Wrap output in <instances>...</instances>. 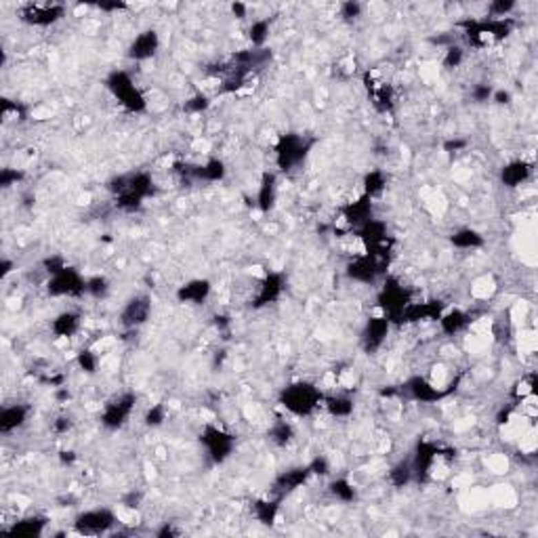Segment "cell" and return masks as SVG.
<instances>
[{"label":"cell","mask_w":538,"mask_h":538,"mask_svg":"<svg viewBox=\"0 0 538 538\" xmlns=\"http://www.w3.org/2000/svg\"><path fill=\"white\" fill-rule=\"evenodd\" d=\"M107 189L116 196L118 209L124 213L139 211L145 198L154 192V179L147 173H135L127 177H116L107 183Z\"/></svg>","instance_id":"6da1fadb"},{"label":"cell","mask_w":538,"mask_h":538,"mask_svg":"<svg viewBox=\"0 0 538 538\" xmlns=\"http://www.w3.org/2000/svg\"><path fill=\"white\" fill-rule=\"evenodd\" d=\"M105 87L110 89V93L120 101V105L127 112L141 114V112L147 110V101H145L143 93L135 87L131 74H127L124 70H114L105 78Z\"/></svg>","instance_id":"7a4b0ae2"},{"label":"cell","mask_w":538,"mask_h":538,"mask_svg":"<svg viewBox=\"0 0 538 538\" xmlns=\"http://www.w3.org/2000/svg\"><path fill=\"white\" fill-rule=\"evenodd\" d=\"M322 402V391L311 383H293L280 395V404L295 417H309Z\"/></svg>","instance_id":"3957f363"},{"label":"cell","mask_w":538,"mask_h":538,"mask_svg":"<svg viewBox=\"0 0 538 538\" xmlns=\"http://www.w3.org/2000/svg\"><path fill=\"white\" fill-rule=\"evenodd\" d=\"M377 303H379V309L383 311V315L393 324V322H402V315H404V309L410 305V293L406 291V288L389 278L385 282V286L381 288V293L377 297Z\"/></svg>","instance_id":"277c9868"},{"label":"cell","mask_w":538,"mask_h":538,"mask_svg":"<svg viewBox=\"0 0 538 538\" xmlns=\"http://www.w3.org/2000/svg\"><path fill=\"white\" fill-rule=\"evenodd\" d=\"M309 145L311 143H307L301 135L295 133L282 135L276 143V164L282 171H291L299 167L309 152Z\"/></svg>","instance_id":"5b68a950"},{"label":"cell","mask_w":538,"mask_h":538,"mask_svg":"<svg viewBox=\"0 0 538 538\" xmlns=\"http://www.w3.org/2000/svg\"><path fill=\"white\" fill-rule=\"evenodd\" d=\"M200 444L206 448V452H209L211 461L221 465L231 457L234 446H236V437L229 435L227 431L215 427V425H206L200 433Z\"/></svg>","instance_id":"8992f818"},{"label":"cell","mask_w":538,"mask_h":538,"mask_svg":"<svg viewBox=\"0 0 538 538\" xmlns=\"http://www.w3.org/2000/svg\"><path fill=\"white\" fill-rule=\"evenodd\" d=\"M47 293L51 297H80L87 293V280L76 269L65 265L61 271H57L49 278Z\"/></svg>","instance_id":"52a82bcc"},{"label":"cell","mask_w":538,"mask_h":538,"mask_svg":"<svg viewBox=\"0 0 538 538\" xmlns=\"http://www.w3.org/2000/svg\"><path fill=\"white\" fill-rule=\"evenodd\" d=\"M135 406H137V395L135 393H120L118 397L110 400L103 406L101 425L105 429H120V427H124V423L131 419Z\"/></svg>","instance_id":"ba28073f"},{"label":"cell","mask_w":538,"mask_h":538,"mask_svg":"<svg viewBox=\"0 0 538 538\" xmlns=\"http://www.w3.org/2000/svg\"><path fill=\"white\" fill-rule=\"evenodd\" d=\"M76 532L78 534H87V536H97V534H105L116 526V515L110 509H91L80 513L74 521Z\"/></svg>","instance_id":"9c48e42d"},{"label":"cell","mask_w":538,"mask_h":538,"mask_svg":"<svg viewBox=\"0 0 538 538\" xmlns=\"http://www.w3.org/2000/svg\"><path fill=\"white\" fill-rule=\"evenodd\" d=\"M383 267H385L383 259H377L366 253L362 257H355L347 265V276H349V280L360 282V284H375L379 273L383 271Z\"/></svg>","instance_id":"30bf717a"},{"label":"cell","mask_w":538,"mask_h":538,"mask_svg":"<svg viewBox=\"0 0 538 538\" xmlns=\"http://www.w3.org/2000/svg\"><path fill=\"white\" fill-rule=\"evenodd\" d=\"M439 457V448L433 442H419L417 450H415V457H412V473H415L417 482H427L431 475V469L435 465Z\"/></svg>","instance_id":"8fae6325"},{"label":"cell","mask_w":538,"mask_h":538,"mask_svg":"<svg viewBox=\"0 0 538 538\" xmlns=\"http://www.w3.org/2000/svg\"><path fill=\"white\" fill-rule=\"evenodd\" d=\"M65 15L63 5H25L21 9V19L36 28H49Z\"/></svg>","instance_id":"7c38bea8"},{"label":"cell","mask_w":538,"mask_h":538,"mask_svg":"<svg viewBox=\"0 0 538 538\" xmlns=\"http://www.w3.org/2000/svg\"><path fill=\"white\" fill-rule=\"evenodd\" d=\"M389 328L391 322L385 315H377V318H370L366 322V328L362 333V345L368 353H375L383 347L387 335H389Z\"/></svg>","instance_id":"4fadbf2b"},{"label":"cell","mask_w":538,"mask_h":538,"mask_svg":"<svg viewBox=\"0 0 538 538\" xmlns=\"http://www.w3.org/2000/svg\"><path fill=\"white\" fill-rule=\"evenodd\" d=\"M149 313H152V301L143 295L133 297L120 311V324L124 328H139L149 320Z\"/></svg>","instance_id":"5bb4252c"},{"label":"cell","mask_w":538,"mask_h":538,"mask_svg":"<svg viewBox=\"0 0 538 538\" xmlns=\"http://www.w3.org/2000/svg\"><path fill=\"white\" fill-rule=\"evenodd\" d=\"M404 391L412 397V400H417V402H423V404H433V402H437V400H442V397H446L452 389H439V387H435V385H431L427 379H423V377H412V379H408L406 381V385H404Z\"/></svg>","instance_id":"9a60e30c"},{"label":"cell","mask_w":538,"mask_h":538,"mask_svg":"<svg viewBox=\"0 0 538 538\" xmlns=\"http://www.w3.org/2000/svg\"><path fill=\"white\" fill-rule=\"evenodd\" d=\"M175 167L187 175V177H194V179H200V181H209V183H217L225 177V164L223 160L219 158H211L206 160L204 164H200V167H183V164H175Z\"/></svg>","instance_id":"2e32d148"},{"label":"cell","mask_w":538,"mask_h":538,"mask_svg":"<svg viewBox=\"0 0 538 538\" xmlns=\"http://www.w3.org/2000/svg\"><path fill=\"white\" fill-rule=\"evenodd\" d=\"M160 49V36L156 30H145L135 36V40L129 47V57L133 61H145L152 59Z\"/></svg>","instance_id":"e0dca14e"},{"label":"cell","mask_w":538,"mask_h":538,"mask_svg":"<svg viewBox=\"0 0 538 538\" xmlns=\"http://www.w3.org/2000/svg\"><path fill=\"white\" fill-rule=\"evenodd\" d=\"M284 293V276L278 273V271H269L261 284H259V291H257V297H255V307H265V305H271L276 303Z\"/></svg>","instance_id":"ac0fdd59"},{"label":"cell","mask_w":538,"mask_h":538,"mask_svg":"<svg viewBox=\"0 0 538 538\" xmlns=\"http://www.w3.org/2000/svg\"><path fill=\"white\" fill-rule=\"evenodd\" d=\"M30 406L25 404H11V406H5L3 412H0V431H3L5 435L21 429L28 419H30Z\"/></svg>","instance_id":"d6986e66"},{"label":"cell","mask_w":538,"mask_h":538,"mask_svg":"<svg viewBox=\"0 0 538 538\" xmlns=\"http://www.w3.org/2000/svg\"><path fill=\"white\" fill-rule=\"evenodd\" d=\"M309 475H311L309 467L288 469V471H284V473H280V475L276 477L271 492H273V494H280V496H282V494H288V492H293V490L301 488V486L309 479Z\"/></svg>","instance_id":"ffe728a7"},{"label":"cell","mask_w":538,"mask_h":538,"mask_svg":"<svg viewBox=\"0 0 538 538\" xmlns=\"http://www.w3.org/2000/svg\"><path fill=\"white\" fill-rule=\"evenodd\" d=\"M213 291V284L209 280L204 278H198V280H189L187 284H183L179 291H177V299L181 303H194V305H200L204 303L206 299H209Z\"/></svg>","instance_id":"44dd1931"},{"label":"cell","mask_w":538,"mask_h":538,"mask_svg":"<svg viewBox=\"0 0 538 538\" xmlns=\"http://www.w3.org/2000/svg\"><path fill=\"white\" fill-rule=\"evenodd\" d=\"M444 313V303L427 301V303H412L404 309L402 322H421V320H439Z\"/></svg>","instance_id":"7402d4cb"},{"label":"cell","mask_w":538,"mask_h":538,"mask_svg":"<svg viewBox=\"0 0 538 538\" xmlns=\"http://www.w3.org/2000/svg\"><path fill=\"white\" fill-rule=\"evenodd\" d=\"M343 217L349 225H353L355 229L362 227L364 223H368L372 219V198L362 196L355 202H349L343 209Z\"/></svg>","instance_id":"603a6c76"},{"label":"cell","mask_w":538,"mask_h":538,"mask_svg":"<svg viewBox=\"0 0 538 538\" xmlns=\"http://www.w3.org/2000/svg\"><path fill=\"white\" fill-rule=\"evenodd\" d=\"M532 175V164L524 162V160H513L509 164H505L501 171V183L505 187H517L521 183H526Z\"/></svg>","instance_id":"cb8c5ba5"},{"label":"cell","mask_w":538,"mask_h":538,"mask_svg":"<svg viewBox=\"0 0 538 538\" xmlns=\"http://www.w3.org/2000/svg\"><path fill=\"white\" fill-rule=\"evenodd\" d=\"M47 526V517L43 515H32V517H23L11 524V528H7V534L11 536H23V538H34L45 532Z\"/></svg>","instance_id":"d4e9b609"},{"label":"cell","mask_w":538,"mask_h":538,"mask_svg":"<svg viewBox=\"0 0 538 538\" xmlns=\"http://www.w3.org/2000/svg\"><path fill=\"white\" fill-rule=\"evenodd\" d=\"M78 328H80V313H76V311H63L51 324L53 335L59 337V339L74 337L78 333Z\"/></svg>","instance_id":"484cf974"},{"label":"cell","mask_w":538,"mask_h":538,"mask_svg":"<svg viewBox=\"0 0 538 538\" xmlns=\"http://www.w3.org/2000/svg\"><path fill=\"white\" fill-rule=\"evenodd\" d=\"M469 322H471V320H469V315H467L465 311H461V309H450V311L442 313V318H439L442 333H444V335H448V337L459 335L461 330H463V328H465Z\"/></svg>","instance_id":"4316f807"},{"label":"cell","mask_w":538,"mask_h":538,"mask_svg":"<svg viewBox=\"0 0 538 538\" xmlns=\"http://www.w3.org/2000/svg\"><path fill=\"white\" fill-rule=\"evenodd\" d=\"M276 175L273 173H265L263 179H261V185H259V196H257V202H259V209L263 213H269L273 209L276 204Z\"/></svg>","instance_id":"83f0119b"},{"label":"cell","mask_w":538,"mask_h":538,"mask_svg":"<svg viewBox=\"0 0 538 538\" xmlns=\"http://www.w3.org/2000/svg\"><path fill=\"white\" fill-rule=\"evenodd\" d=\"M450 242H452V246L463 248V251H471V248L484 246V236L475 229H459L452 234Z\"/></svg>","instance_id":"f1b7e54d"},{"label":"cell","mask_w":538,"mask_h":538,"mask_svg":"<svg viewBox=\"0 0 538 538\" xmlns=\"http://www.w3.org/2000/svg\"><path fill=\"white\" fill-rule=\"evenodd\" d=\"M278 511H280V499L278 501H257L253 505V513L255 517L265 524V526H271L278 517Z\"/></svg>","instance_id":"f546056e"},{"label":"cell","mask_w":538,"mask_h":538,"mask_svg":"<svg viewBox=\"0 0 538 538\" xmlns=\"http://www.w3.org/2000/svg\"><path fill=\"white\" fill-rule=\"evenodd\" d=\"M326 410L330 412L333 417H349L353 412V402L345 395H333V397H326L324 400Z\"/></svg>","instance_id":"4dcf8cb0"},{"label":"cell","mask_w":538,"mask_h":538,"mask_svg":"<svg viewBox=\"0 0 538 538\" xmlns=\"http://www.w3.org/2000/svg\"><path fill=\"white\" fill-rule=\"evenodd\" d=\"M412 479H415V473H412V463L410 461H402L395 467H391V471H389V482L395 488H404Z\"/></svg>","instance_id":"1f68e13d"},{"label":"cell","mask_w":538,"mask_h":538,"mask_svg":"<svg viewBox=\"0 0 538 538\" xmlns=\"http://www.w3.org/2000/svg\"><path fill=\"white\" fill-rule=\"evenodd\" d=\"M293 437H295V429H293L291 423H286V421H276V423L271 425V429H269V439H271L273 444H278V446L291 444Z\"/></svg>","instance_id":"d6a6232c"},{"label":"cell","mask_w":538,"mask_h":538,"mask_svg":"<svg viewBox=\"0 0 538 538\" xmlns=\"http://www.w3.org/2000/svg\"><path fill=\"white\" fill-rule=\"evenodd\" d=\"M385 185H387L385 175L381 171H372V173H368L364 177V196L375 198V196H379L385 189Z\"/></svg>","instance_id":"836d02e7"},{"label":"cell","mask_w":538,"mask_h":538,"mask_svg":"<svg viewBox=\"0 0 538 538\" xmlns=\"http://www.w3.org/2000/svg\"><path fill=\"white\" fill-rule=\"evenodd\" d=\"M330 494L341 503H353L355 501V488L347 479H335L330 482Z\"/></svg>","instance_id":"e575fe53"},{"label":"cell","mask_w":538,"mask_h":538,"mask_svg":"<svg viewBox=\"0 0 538 538\" xmlns=\"http://www.w3.org/2000/svg\"><path fill=\"white\" fill-rule=\"evenodd\" d=\"M248 38H251V43L255 45V47H263L265 43H267V38H269V21L267 19H257V21H253V25L248 28Z\"/></svg>","instance_id":"d590c367"},{"label":"cell","mask_w":538,"mask_h":538,"mask_svg":"<svg viewBox=\"0 0 538 538\" xmlns=\"http://www.w3.org/2000/svg\"><path fill=\"white\" fill-rule=\"evenodd\" d=\"M76 362H78L80 370H85L87 375H93V372H97V366H99V358H97L91 349H82V351H78Z\"/></svg>","instance_id":"8d00e7d4"},{"label":"cell","mask_w":538,"mask_h":538,"mask_svg":"<svg viewBox=\"0 0 538 538\" xmlns=\"http://www.w3.org/2000/svg\"><path fill=\"white\" fill-rule=\"evenodd\" d=\"M110 291V282L101 276H95V278H89L87 280V295L95 297V299H103Z\"/></svg>","instance_id":"74e56055"},{"label":"cell","mask_w":538,"mask_h":538,"mask_svg":"<svg viewBox=\"0 0 538 538\" xmlns=\"http://www.w3.org/2000/svg\"><path fill=\"white\" fill-rule=\"evenodd\" d=\"M145 425L147 427H160L164 421H167V408H164L162 404H156L152 406L147 412H145Z\"/></svg>","instance_id":"f35d334b"},{"label":"cell","mask_w":538,"mask_h":538,"mask_svg":"<svg viewBox=\"0 0 538 538\" xmlns=\"http://www.w3.org/2000/svg\"><path fill=\"white\" fill-rule=\"evenodd\" d=\"M513 9H515V0H496V3H492V5L488 7L490 15H492L494 19L507 17Z\"/></svg>","instance_id":"ab89813d"},{"label":"cell","mask_w":538,"mask_h":538,"mask_svg":"<svg viewBox=\"0 0 538 538\" xmlns=\"http://www.w3.org/2000/svg\"><path fill=\"white\" fill-rule=\"evenodd\" d=\"M209 105H211V99L206 97V95H202V93H198V95H194L192 99L185 101L183 110H185V112L200 114V112H204V110H209Z\"/></svg>","instance_id":"60d3db41"},{"label":"cell","mask_w":538,"mask_h":538,"mask_svg":"<svg viewBox=\"0 0 538 538\" xmlns=\"http://www.w3.org/2000/svg\"><path fill=\"white\" fill-rule=\"evenodd\" d=\"M463 59H465V51L461 49V47H448V51H446V57H444V65L446 68H459L461 63H463Z\"/></svg>","instance_id":"b9f144b4"},{"label":"cell","mask_w":538,"mask_h":538,"mask_svg":"<svg viewBox=\"0 0 538 538\" xmlns=\"http://www.w3.org/2000/svg\"><path fill=\"white\" fill-rule=\"evenodd\" d=\"M21 179H23L21 171H15V169H3V171H0V185H3V187H11V185H15Z\"/></svg>","instance_id":"7bdbcfd3"},{"label":"cell","mask_w":538,"mask_h":538,"mask_svg":"<svg viewBox=\"0 0 538 538\" xmlns=\"http://www.w3.org/2000/svg\"><path fill=\"white\" fill-rule=\"evenodd\" d=\"M492 87L490 85H475L473 87V91H471V97H473V101H477V103H486V101H490L492 99Z\"/></svg>","instance_id":"ee69618b"},{"label":"cell","mask_w":538,"mask_h":538,"mask_svg":"<svg viewBox=\"0 0 538 538\" xmlns=\"http://www.w3.org/2000/svg\"><path fill=\"white\" fill-rule=\"evenodd\" d=\"M362 15V5L360 3H353V0H349V3H343L341 5V17H345V19H355V17H360Z\"/></svg>","instance_id":"f6af8a7d"},{"label":"cell","mask_w":538,"mask_h":538,"mask_svg":"<svg viewBox=\"0 0 538 538\" xmlns=\"http://www.w3.org/2000/svg\"><path fill=\"white\" fill-rule=\"evenodd\" d=\"M307 467H309L311 475H326V473L330 471V467H328V461H326V459H322V457L313 459V461H311Z\"/></svg>","instance_id":"bcb514c9"},{"label":"cell","mask_w":538,"mask_h":538,"mask_svg":"<svg viewBox=\"0 0 538 538\" xmlns=\"http://www.w3.org/2000/svg\"><path fill=\"white\" fill-rule=\"evenodd\" d=\"M63 267H65V261H63L61 257H49V259H45V269L49 271V276L61 271Z\"/></svg>","instance_id":"7dc6e473"},{"label":"cell","mask_w":538,"mask_h":538,"mask_svg":"<svg viewBox=\"0 0 538 538\" xmlns=\"http://www.w3.org/2000/svg\"><path fill=\"white\" fill-rule=\"evenodd\" d=\"M70 429H72V419H68V417H59V419L53 423V431L59 433V435L68 433Z\"/></svg>","instance_id":"c3c4849f"},{"label":"cell","mask_w":538,"mask_h":538,"mask_svg":"<svg viewBox=\"0 0 538 538\" xmlns=\"http://www.w3.org/2000/svg\"><path fill=\"white\" fill-rule=\"evenodd\" d=\"M465 145H467V141H465V139H454V141H448V143L444 145V149L452 154V152H459V149H463Z\"/></svg>","instance_id":"681fc988"},{"label":"cell","mask_w":538,"mask_h":538,"mask_svg":"<svg viewBox=\"0 0 538 538\" xmlns=\"http://www.w3.org/2000/svg\"><path fill=\"white\" fill-rule=\"evenodd\" d=\"M97 7L101 11H122V9H127V5H124V3H99Z\"/></svg>","instance_id":"f907efd6"},{"label":"cell","mask_w":538,"mask_h":538,"mask_svg":"<svg viewBox=\"0 0 538 538\" xmlns=\"http://www.w3.org/2000/svg\"><path fill=\"white\" fill-rule=\"evenodd\" d=\"M492 99L496 101V103H509V99H511V95L507 93V91H496V93H492Z\"/></svg>","instance_id":"816d5d0a"},{"label":"cell","mask_w":538,"mask_h":538,"mask_svg":"<svg viewBox=\"0 0 538 538\" xmlns=\"http://www.w3.org/2000/svg\"><path fill=\"white\" fill-rule=\"evenodd\" d=\"M59 459H61V463L70 465V463L76 461V452H74V450H63V452L59 454Z\"/></svg>","instance_id":"f5cc1de1"},{"label":"cell","mask_w":538,"mask_h":538,"mask_svg":"<svg viewBox=\"0 0 538 538\" xmlns=\"http://www.w3.org/2000/svg\"><path fill=\"white\" fill-rule=\"evenodd\" d=\"M231 13L242 19V17H246V7H244L242 3H234V5H231Z\"/></svg>","instance_id":"db71d44e"},{"label":"cell","mask_w":538,"mask_h":538,"mask_svg":"<svg viewBox=\"0 0 538 538\" xmlns=\"http://www.w3.org/2000/svg\"><path fill=\"white\" fill-rule=\"evenodd\" d=\"M156 534H158V536H162V538H164V536H177V534H179V532H177V530H173V528H171V526H169V524H167V526H164V528H160V530H158V532H156Z\"/></svg>","instance_id":"11a10c76"},{"label":"cell","mask_w":538,"mask_h":538,"mask_svg":"<svg viewBox=\"0 0 538 538\" xmlns=\"http://www.w3.org/2000/svg\"><path fill=\"white\" fill-rule=\"evenodd\" d=\"M0 269H3V271H0V276H3V278H7V276L13 271V263H11L9 259H5V261H3V265H0Z\"/></svg>","instance_id":"9f6ffc18"}]
</instances>
